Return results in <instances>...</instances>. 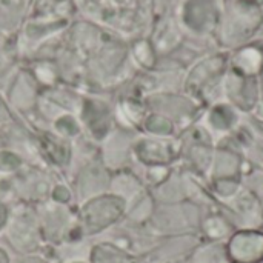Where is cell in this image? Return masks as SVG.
<instances>
[{"label": "cell", "mask_w": 263, "mask_h": 263, "mask_svg": "<svg viewBox=\"0 0 263 263\" xmlns=\"http://www.w3.org/2000/svg\"><path fill=\"white\" fill-rule=\"evenodd\" d=\"M76 263H79V262H76Z\"/></svg>", "instance_id": "obj_1"}]
</instances>
